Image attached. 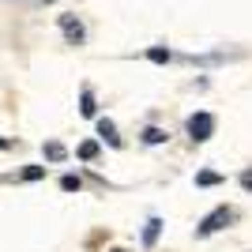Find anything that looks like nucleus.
Listing matches in <instances>:
<instances>
[{"label": "nucleus", "mask_w": 252, "mask_h": 252, "mask_svg": "<svg viewBox=\"0 0 252 252\" xmlns=\"http://www.w3.org/2000/svg\"><path fill=\"white\" fill-rule=\"evenodd\" d=\"M189 136H192V143H207L211 136H215V117L207 113V109H200V113H192L189 117Z\"/></svg>", "instance_id": "nucleus-2"}, {"label": "nucleus", "mask_w": 252, "mask_h": 252, "mask_svg": "<svg viewBox=\"0 0 252 252\" xmlns=\"http://www.w3.org/2000/svg\"><path fill=\"white\" fill-rule=\"evenodd\" d=\"M42 151H45V158H49V162H64V158H68V147H64V143H57V139H49Z\"/></svg>", "instance_id": "nucleus-7"}, {"label": "nucleus", "mask_w": 252, "mask_h": 252, "mask_svg": "<svg viewBox=\"0 0 252 252\" xmlns=\"http://www.w3.org/2000/svg\"><path fill=\"white\" fill-rule=\"evenodd\" d=\"M98 136H102L109 147H125V139L117 136V125L109 121V117H102V121H98Z\"/></svg>", "instance_id": "nucleus-4"}, {"label": "nucleus", "mask_w": 252, "mask_h": 252, "mask_svg": "<svg viewBox=\"0 0 252 252\" xmlns=\"http://www.w3.org/2000/svg\"><path fill=\"white\" fill-rule=\"evenodd\" d=\"M233 219H237V211H233V207H215L211 215H203V219H200V226H196V237H211V233L226 230Z\"/></svg>", "instance_id": "nucleus-1"}, {"label": "nucleus", "mask_w": 252, "mask_h": 252, "mask_svg": "<svg viewBox=\"0 0 252 252\" xmlns=\"http://www.w3.org/2000/svg\"><path fill=\"white\" fill-rule=\"evenodd\" d=\"M75 155L83 158V162H94V158H98V143H94V139H83V143H79V151H75Z\"/></svg>", "instance_id": "nucleus-10"}, {"label": "nucleus", "mask_w": 252, "mask_h": 252, "mask_svg": "<svg viewBox=\"0 0 252 252\" xmlns=\"http://www.w3.org/2000/svg\"><path fill=\"white\" fill-rule=\"evenodd\" d=\"M143 57H147L151 64H169V61H173V53H169V49H162V45H151V49L143 53Z\"/></svg>", "instance_id": "nucleus-8"}, {"label": "nucleus", "mask_w": 252, "mask_h": 252, "mask_svg": "<svg viewBox=\"0 0 252 252\" xmlns=\"http://www.w3.org/2000/svg\"><path fill=\"white\" fill-rule=\"evenodd\" d=\"M42 177H45V166H27L19 173V181H42Z\"/></svg>", "instance_id": "nucleus-13"}, {"label": "nucleus", "mask_w": 252, "mask_h": 252, "mask_svg": "<svg viewBox=\"0 0 252 252\" xmlns=\"http://www.w3.org/2000/svg\"><path fill=\"white\" fill-rule=\"evenodd\" d=\"M241 189L252 192V169H245V173H241Z\"/></svg>", "instance_id": "nucleus-14"}, {"label": "nucleus", "mask_w": 252, "mask_h": 252, "mask_svg": "<svg viewBox=\"0 0 252 252\" xmlns=\"http://www.w3.org/2000/svg\"><path fill=\"white\" fill-rule=\"evenodd\" d=\"M79 113H83V117H94V113H98L94 91H91V87H83V91H79Z\"/></svg>", "instance_id": "nucleus-5"}, {"label": "nucleus", "mask_w": 252, "mask_h": 252, "mask_svg": "<svg viewBox=\"0 0 252 252\" xmlns=\"http://www.w3.org/2000/svg\"><path fill=\"white\" fill-rule=\"evenodd\" d=\"M158 233H162V219H151L147 226H143V245H147V249L158 241Z\"/></svg>", "instance_id": "nucleus-9"}, {"label": "nucleus", "mask_w": 252, "mask_h": 252, "mask_svg": "<svg viewBox=\"0 0 252 252\" xmlns=\"http://www.w3.org/2000/svg\"><path fill=\"white\" fill-rule=\"evenodd\" d=\"M196 185H200V189H211V185H222V173H211V169H203V173H196Z\"/></svg>", "instance_id": "nucleus-11"}, {"label": "nucleus", "mask_w": 252, "mask_h": 252, "mask_svg": "<svg viewBox=\"0 0 252 252\" xmlns=\"http://www.w3.org/2000/svg\"><path fill=\"white\" fill-rule=\"evenodd\" d=\"M61 189L64 192H79V189H83V181L75 177V173H64V177H61Z\"/></svg>", "instance_id": "nucleus-12"}, {"label": "nucleus", "mask_w": 252, "mask_h": 252, "mask_svg": "<svg viewBox=\"0 0 252 252\" xmlns=\"http://www.w3.org/2000/svg\"><path fill=\"white\" fill-rule=\"evenodd\" d=\"M8 147H15V143H11V139H0V151H8Z\"/></svg>", "instance_id": "nucleus-15"}, {"label": "nucleus", "mask_w": 252, "mask_h": 252, "mask_svg": "<svg viewBox=\"0 0 252 252\" xmlns=\"http://www.w3.org/2000/svg\"><path fill=\"white\" fill-rule=\"evenodd\" d=\"M61 31H64V38H68V45H83V38H87V31H83V23L75 19V15H61Z\"/></svg>", "instance_id": "nucleus-3"}, {"label": "nucleus", "mask_w": 252, "mask_h": 252, "mask_svg": "<svg viewBox=\"0 0 252 252\" xmlns=\"http://www.w3.org/2000/svg\"><path fill=\"white\" fill-rule=\"evenodd\" d=\"M166 139H169L166 128H155V125L143 128V143H147V147H158V143H166Z\"/></svg>", "instance_id": "nucleus-6"}]
</instances>
